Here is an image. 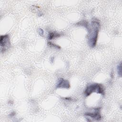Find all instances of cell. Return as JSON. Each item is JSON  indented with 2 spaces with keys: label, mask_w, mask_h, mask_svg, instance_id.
Segmentation results:
<instances>
[{
  "label": "cell",
  "mask_w": 122,
  "mask_h": 122,
  "mask_svg": "<svg viewBox=\"0 0 122 122\" xmlns=\"http://www.w3.org/2000/svg\"><path fill=\"white\" fill-rule=\"evenodd\" d=\"M89 28L88 43L90 47H93L96 45L100 28L99 21L95 19L92 20L91 25Z\"/></svg>",
  "instance_id": "1"
},
{
  "label": "cell",
  "mask_w": 122,
  "mask_h": 122,
  "mask_svg": "<svg viewBox=\"0 0 122 122\" xmlns=\"http://www.w3.org/2000/svg\"><path fill=\"white\" fill-rule=\"evenodd\" d=\"M93 92H96L98 93L104 95V88L102 84L99 83H93L90 84L86 87L84 91V95L86 96H88Z\"/></svg>",
  "instance_id": "2"
},
{
  "label": "cell",
  "mask_w": 122,
  "mask_h": 122,
  "mask_svg": "<svg viewBox=\"0 0 122 122\" xmlns=\"http://www.w3.org/2000/svg\"><path fill=\"white\" fill-rule=\"evenodd\" d=\"M0 47H1V51L4 52L8 49L10 46V39L9 36L6 34L4 35H1L0 36Z\"/></svg>",
  "instance_id": "3"
},
{
  "label": "cell",
  "mask_w": 122,
  "mask_h": 122,
  "mask_svg": "<svg viewBox=\"0 0 122 122\" xmlns=\"http://www.w3.org/2000/svg\"><path fill=\"white\" fill-rule=\"evenodd\" d=\"M100 108H97L94 109L92 112H88L85 113V115L89 116L95 120H100L101 119V116L100 113Z\"/></svg>",
  "instance_id": "4"
},
{
  "label": "cell",
  "mask_w": 122,
  "mask_h": 122,
  "mask_svg": "<svg viewBox=\"0 0 122 122\" xmlns=\"http://www.w3.org/2000/svg\"><path fill=\"white\" fill-rule=\"evenodd\" d=\"M70 86V83L67 80L61 78L58 80L56 87L58 88H69Z\"/></svg>",
  "instance_id": "5"
},
{
  "label": "cell",
  "mask_w": 122,
  "mask_h": 122,
  "mask_svg": "<svg viewBox=\"0 0 122 122\" xmlns=\"http://www.w3.org/2000/svg\"><path fill=\"white\" fill-rule=\"evenodd\" d=\"M60 36V35L59 34L56 33H55V32H51V33H50L49 34V35H48V39L49 40H51L52 39L58 37Z\"/></svg>",
  "instance_id": "6"
},
{
  "label": "cell",
  "mask_w": 122,
  "mask_h": 122,
  "mask_svg": "<svg viewBox=\"0 0 122 122\" xmlns=\"http://www.w3.org/2000/svg\"><path fill=\"white\" fill-rule=\"evenodd\" d=\"M117 72L119 76L121 77V73H122V66H121V63H120L117 66Z\"/></svg>",
  "instance_id": "7"
},
{
  "label": "cell",
  "mask_w": 122,
  "mask_h": 122,
  "mask_svg": "<svg viewBox=\"0 0 122 122\" xmlns=\"http://www.w3.org/2000/svg\"><path fill=\"white\" fill-rule=\"evenodd\" d=\"M48 44H49V45H50V46H53V47H56V48H57V49H60V46H59L58 45H56V44H54V43H52V42H50V41H48Z\"/></svg>",
  "instance_id": "8"
},
{
  "label": "cell",
  "mask_w": 122,
  "mask_h": 122,
  "mask_svg": "<svg viewBox=\"0 0 122 122\" xmlns=\"http://www.w3.org/2000/svg\"><path fill=\"white\" fill-rule=\"evenodd\" d=\"M38 32H39V33L40 35L41 36H43V34H44V31L42 29H39V30H38Z\"/></svg>",
  "instance_id": "9"
}]
</instances>
